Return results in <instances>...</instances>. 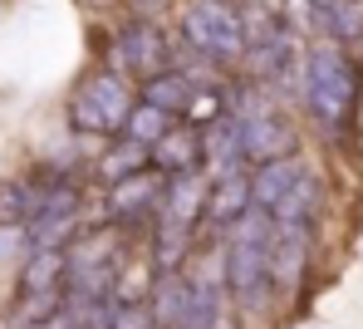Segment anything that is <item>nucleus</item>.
I'll return each instance as SVG.
<instances>
[{
	"instance_id": "7ed1b4c3",
	"label": "nucleus",
	"mask_w": 363,
	"mask_h": 329,
	"mask_svg": "<svg viewBox=\"0 0 363 329\" xmlns=\"http://www.w3.org/2000/svg\"><path fill=\"white\" fill-rule=\"evenodd\" d=\"M177 40L186 55L231 74V69H241L245 55V20L231 0H186L177 20Z\"/></svg>"
},
{
	"instance_id": "aec40b11",
	"label": "nucleus",
	"mask_w": 363,
	"mask_h": 329,
	"mask_svg": "<svg viewBox=\"0 0 363 329\" xmlns=\"http://www.w3.org/2000/svg\"><path fill=\"white\" fill-rule=\"evenodd\" d=\"M84 5H108V0H84Z\"/></svg>"
},
{
	"instance_id": "0eeeda50",
	"label": "nucleus",
	"mask_w": 363,
	"mask_h": 329,
	"mask_svg": "<svg viewBox=\"0 0 363 329\" xmlns=\"http://www.w3.org/2000/svg\"><path fill=\"white\" fill-rule=\"evenodd\" d=\"M206 187L211 177L201 167H186V172H167L162 177V206H157V221H172V226H201V206H206Z\"/></svg>"
},
{
	"instance_id": "f3484780",
	"label": "nucleus",
	"mask_w": 363,
	"mask_h": 329,
	"mask_svg": "<svg viewBox=\"0 0 363 329\" xmlns=\"http://www.w3.org/2000/svg\"><path fill=\"white\" fill-rule=\"evenodd\" d=\"M35 211V182L30 177H5L0 182V226H25Z\"/></svg>"
},
{
	"instance_id": "f03ea898",
	"label": "nucleus",
	"mask_w": 363,
	"mask_h": 329,
	"mask_svg": "<svg viewBox=\"0 0 363 329\" xmlns=\"http://www.w3.org/2000/svg\"><path fill=\"white\" fill-rule=\"evenodd\" d=\"M359 89H363L359 69H354V60L334 40L309 45L300 55V99H304V108H309V118H314L319 133L339 138V133L354 123Z\"/></svg>"
},
{
	"instance_id": "f257e3e1",
	"label": "nucleus",
	"mask_w": 363,
	"mask_h": 329,
	"mask_svg": "<svg viewBox=\"0 0 363 329\" xmlns=\"http://www.w3.org/2000/svg\"><path fill=\"white\" fill-rule=\"evenodd\" d=\"M221 275H226L236 320L260 329L270 320V310L280 305L270 290V216L260 206H245L221 231Z\"/></svg>"
},
{
	"instance_id": "2eb2a0df",
	"label": "nucleus",
	"mask_w": 363,
	"mask_h": 329,
	"mask_svg": "<svg viewBox=\"0 0 363 329\" xmlns=\"http://www.w3.org/2000/svg\"><path fill=\"white\" fill-rule=\"evenodd\" d=\"M138 167H152V162H147V143H138V138L118 133V138H108V147L94 157V167H89V172L108 187V182H118V177L138 172Z\"/></svg>"
},
{
	"instance_id": "6e6552de",
	"label": "nucleus",
	"mask_w": 363,
	"mask_h": 329,
	"mask_svg": "<svg viewBox=\"0 0 363 329\" xmlns=\"http://www.w3.org/2000/svg\"><path fill=\"white\" fill-rule=\"evenodd\" d=\"M245 147L241 133H236V118L231 113H216L211 123H201V172L206 177H226V172H245Z\"/></svg>"
},
{
	"instance_id": "39448f33",
	"label": "nucleus",
	"mask_w": 363,
	"mask_h": 329,
	"mask_svg": "<svg viewBox=\"0 0 363 329\" xmlns=\"http://www.w3.org/2000/svg\"><path fill=\"white\" fill-rule=\"evenodd\" d=\"M157 206H162V172L157 167H138V172L104 187V221H113L138 246H143L147 226L157 221Z\"/></svg>"
},
{
	"instance_id": "6ab92c4d",
	"label": "nucleus",
	"mask_w": 363,
	"mask_h": 329,
	"mask_svg": "<svg viewBox=\"0 0 363 329\" xmlns=\"http://www.w3.org/2000/svg\"><path fill=\"white\" fill-rule=\"evenodd\" d=\"M133 5V15H157V10H167L172 0H128Z\"/></svg>"
},
{
	"instance_id": "1a4fd4ad",
	"label": "nucleus",
	"mask_w": 363,
	"mask_h": 329,
	"mask_svg": "<svg viewBox=\"0 0 363 329\" xmlns=\"http://www.w3.org/2000/svg\"><path fill=\"white\" fill-rule=\"evenodd\" d=\"M147 315L157 329H186L191 325V285L186 270H157L147 290Z\"/></svg>"
},
{
	"instance_id": "dca6fc26",
	"label": "nucleus",
	"mask_w": 363,
	"mask_h": 329,
	"mask_svg": "<svg viewBox=\"0 0 363 329\" xmlns=\"http://www.w3.org/2000/svg\"><path fill=\"white\" fill-rule=\"evenodd\" d=\"M167 123H172L167 108H157V104H147V99H133V108H128V118H123V133L152 147V143L167 133Z\"/></svg>"
},
{
	"instance_id": "a211bd4d",
	"label": "nucleus",
	"mask_w": 363,
	"mask_h": 329,
	"mask_svg": "<svg viewBox=\"0 0 363 329\" xmlns=\"http://www.w3.org/2000/svg\"><path fill=\"white\" fill-rule=\"evenodd\" d=\"M25 251V226H0V256Z\"/></svg>"
},
{
	"instance_id": "9b49d317",
	"label": "nucleus",
	"mask_w": 363,
	"mask_h": 329,
	"mask_svg": "<svg viewBox=\"0 0 363 329\" xmlns=\"http://www.w3.org/2000/svg\"><path fill=\"white\" fill-rule=\"evenodd\" d=\"M147 162L167 177V172H186V167H201V128L186 123V118H172L167 133L147 147Z\"/></svg>"
},
{
	"instance_id": "9d476101",
	"label": "nucleus",
	"mask_w": 363,
	"mask_h": 329,
	"mask_svg": "<svg viewBox=\"0 0 363 329\" xmlns=\"http://www.w3.org/2000/svg\"><path fill=\"white\" fill-rule=\"evenodd\" d=\"M245 206H250V167H245V172H226V177H211L206 206H201V226L221 236ZM201 226H196V231H201Z\"/></svg>"
},
{
	"instance_id": "4468645a",
	"label": "nucleus",
	"mask_w": 363,
	"mask_h": 329,
	"mask_svg": "<svg viewBox=\"0 0 363 329\" xmlns=\"http://www.w3.org/2000/svg\"><path fill=\"white\" fill-rule=\"evenodd\" d=\"M196 89H201V84H196V79H191L186 69H177V65H162L157 74H147V79H143V94H138V99H147V104L167 108L172 118H182Z\"/></svg>"
},
{
	"instance_id": "ddd939ff",
	"label": "nucleus",
	"mask_w": 363,
	"mask_h": 329,
	"mask_svg": "<svg viewBox=\"0 0 363 329\" xmlns=\"http://www.w3.org/2000/svg\"><path fill=\"white\" fill-rule=\"evenodd\" d=\"M319 206H324V187H319V177L304 167L300 177L290 182V192L270 206V221H285V226H309V231H314Z\"/></svg>"
},
{
	"instance_id": "20e7f679",
	"label": "nucleus",
	"mask_w": 363,
	"mask_h": 329,
	"mask_svg": "<svg viewBox=\"0 0 363 329\" xmlns=\"http://www.w3.org/2000/svg\"><path fill=\"white\" fill-rule=\"evenodd\" d=\"M133 84L113 65H94L74 89H69V128L84 138H118L123 118L133 108Z\"/></svg>"
},
{
	"instance_id": "423d86ee",
	"label": "nucleus",
	"mask_w": 363,
	"mask_h": 329,
	"mask_svg": "<svg viewBox=\"0 0 363 329\" xmlns=\"http://www.w3.org/2000/svg\"><path fill=\"white\" fill-rule=\"evenodd\" d=\"M104 65L123 69L128 79H147V74H157L162 65H172V40H167L162 20L157 15H133L118 30L113 50H104Z\"/></svg>"
},
{
	"instance_id": "f8f14e48",
	"label": "nucleus",
	"mask_w": 363,
	"mask_h": 329,
	"mask_svg": "<svg viewBox=\"0 0 363 329\" xmlns=\"http://www.w3.org/2000/svg\"><path fill=\"white\" fill-rule=\"evenodd\" d=\"M20 300H60L64 295V246H40L25 251L20 265Z\"/></svg>"
},
{
	"instance_id": "412c9836",
	"label": "nucleus",
	"mask_w": 363,
	"mask_h": 329,
	"mask_svg": "<svg viewBox=\"0 0 363 329\" xmlns=\"http://www.w3.org/2000/svg\"><path fill=\"white\" fill-rule=\"evenodd\" d=\"M236 329H241V325H236Z\"/></svg>"
}]
</instances>
